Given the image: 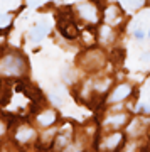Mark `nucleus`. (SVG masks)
<instances>
[{
    "instance_id": "obj_1",
    "label": "nucleus",
    "mask_w": 150,
    "mask_h": 152,
    "mask_svg": "<svg viewBox=\"0 0 150 152\" xmlns=\"http://www.w3.org/2000/svg\"><path fill=\"white\" fill-rule=\"evenodd\" d=\"M25 58L19 51H10L0 59V69L7 76H20L25 73Z\"/></svg>"
},
{
    "instance_id": "obj_2",
    "label": "nucleus",
    "mask_w": 150,
    "mask_h": 152,
    "mask_svg": "<svg viewBox=\"0 0 150 152\" xmlns=\"http://www.w3.org/2000/svg\"><path fill=\"white\" fill-rule=\"evenodd\" d=\"M78 14L79 19H83L88 24H98L100 22V10L96 5H93L91 2H83L78 5Z\"/></svg>"
},
{
    "instance_id": "obj_3",
    "label": "nucleus",
    "mask_w": 150,
    "mask_h": 152,
    "mask_svg": "<svg viewBox=\"0 0 150 152\" xmlns=\"http://www.w3.org/2000/svg\"><path fill=\"white\" fill-rule=\"evenodd\" d=\"M125 142V135L122 132H111L103 139V151L105 152H118L120 147L123 145Z\"/></svg>"
},
{
    "instance_id": "obj_4",
    "label": "nucleus",
    "mask_w": 150,
    "mask_h": 152,
    "mask_svg": "<svg viewBox=\"0 0 150 152\" xmlns=\"http://www.w3.org/2000/svg\"><path fill=\"white\" fill-rule=\"evenodd\" d=\"M132 93H133V88L130 86V85H127V83H122L120 86H117L111 91V95L108 96V102H110V103L122 102V100H125V98H128Z\"/></svg>"
},
{
    "instance_id": "obj_5",
    "label": "nucleus",
    "mask_w": 150,
    "mask_h": 152,
    "mask_svg": "<svg viewBox=\"0 0 150 152\" xmlns=\"http://www.w3.org/2000/svg\"><path fill=\"white\" fill-rule=\"evenodd\" d=\"M14 135H15V140L19 142V144H25V142H29L34 135H36V132H34V129L29 127V125H20V127H17V130H15Z\"/></svg>"
},
{
    "instance_id": "obj_6",
    "label": "nucleus",
    "mask_w": 150,
    "mask_h": 152,
    "mask_svg": "<svg viewBox=\"0 0 150 152\" xmlns=\"http://www.w3.org/2000/svg\"><path fill=\"white\" fill-rule=\"evenodd\" d=\"M105 22L108 26H113V24L120 22V9L117 5L106 7V10H105Z\"/></svg>"
},
{
    "instance_id": "obj_7",
    "label": "nucleus",
    "mask_w": 150,
    "mask_h": 152,
    "mask_svg": "<svg viewBox=\"0 0 150 152\" xmlns=\"http://www.w3.org/2000/svg\"><path fill=\"white\" fill-rule=\"evenodd\" d=\"M37 122L42 127H51L56 122V112H52V110H44L42 113L37 115Z\"/></svg>"
},
{
    "instance_id": "obj_8",
    "label": "nucleus",
    "mask_w": 150,
    "mask_h": 152,
    "mask_svg": "<svg viewBox=\"0 0 150 152\" xmlns=\"http://www.w3.org/2000/svg\"><path fill=\"white\" fill-rule=\"evenodd\" d=\"M47 32H49V26L47 24H39L37 27L31 32V41H32V42H39V41H42V39L46 37V34Z\"/></svg>"
},
{
    "instance_id": "obj_9",
    "label": "nucleus",
    "mask_w": 150,
    "mask_h": 152,
    "mask_svg": "<svg viewBox=\"0 0 150 152\" xmlns=\"http://www.w3.org/2000/svg\"><path fill=\"white\" fill-rule=\"evenodd\" d=\"M128 122V117H127V113H120V115H111V117H108L106 124L111 125L115 130H118L122 125H125Z\"/></svg>"
},
{
    "instance_id": "obj_10",
    "label": "nucleus",
    "mask_w": 150,
    "mask_h": 152,
    "mask_svg": "<svg viewBox=\"0 0 150 152\" xmlns=\"http://www.w3.org/2000/svg\"><path fill=\"white\" fill-rule=\"evenodd\" d=\"M100 41H101L103 44L105 42H111L113 41V29H111V26H103L101 29H100Z\"/></svg>"
},
{
    "instance_id": "obj_11",
    "label": "nucleus",
    "mask_w": 150,
    "mask_h": 152,
    "mask_svg": "<svg viewBox=\"0 0 150 152\" xmlns=\"http://www.w3.org/2000/svg\"><path fill=\"white\" fill-rule=\"evenodd\" d=\"M142 130H145V122L143 118H140V117H137V118H133V122H132V125H130V130L128 134H133V135H138Z\"/></svg>"
},
{
    "instance_id": "obj_12",
    "label": "nucleus",
    "mask_w": 150,
    "mask_h": 152,
    "mask_svg": "<svg viewBox=\"0 0 150 152\" xmlns=\"http://www.w3.org/2000/svg\"><path fill=\"white\" fill-rule=\"evenodd\" d=\"M86 56L90 58V61H96V58H100L101 53H98V51H90ZM83 63H86V59H83ZM86 68H90V69H91V64H86ZM96 68H100V64H98V63H93V69H96Z\"/></svg>"
},
{
    "instance_id": "obj_13",
    "label": "nucleus",
    "mask_w": 150,
    "mask_h": 152,
    "mask_svg": "<svg viewBox=\"0 0 150 152\" xmlns=\"http://www.w3.org/2000/svg\"><path fill=\"white\" fill-rule=\"evenodd\" d=\"M51 102H52L54 105H63V98L59 96V95H56V93H51Z\"/></svg>"
},
{
    "instance_id": "obj_14",
    "label": "nucleus",
    "mask_w": 150,
    "mask_h": 152,
    "mask_svg": "<svg viewBox=\"0 0 150 152\" xmlns=\"http://www.w3.org/2000/svg\"><path fill=\"white\" fill-rule=\"evenodd\" d=\"M133 37L137 39V41H143V37H145V32L142 31V29H135V31H133Z\"/></svg>"
},
{
    "instance_id": "obj_15",
    "label": "nucleus",
    "mask_w": 150,
    "mask_h": 152,
    "mask_svg": "<svg viewBox=\"0 0 150 152\" xmlns=\"http://www.w3.org/2000/svg\"><path fill=\"white\" fill-rule=\"evenodd\" d=\"M9 19H10V15L9 14H0V27H5L7 24H9Z\"/></svg>"
},
{
    "instance_id": "obj_16",
    "label": "nucleus",
    "mask_w": 150,
    "mask_h": 152,
    "mask_svg": "<svg viewBox=\"0 0 150 152\" xmlns=\"http://www.w3.org/2000/svg\"><path fill=\"white\" fill-rule=\"evenodd\" d=\"M63 80H64L66 83H71V81H73V76H71L69 71H63Z\"/></svg>"
},
{
    "instance_id": "obj_17",
    "label": "nucleus",
    "mask_w": 150,
    "mask_h": 152,
    "mask_svg": "<svg viewBox=\"0 0 150 152\" xmlns=\"http://www.w3.org/2000/svg\"><path fill=\"white\" fill-rule=\"evenodd\" d=\"M90 36H91V32H84L83 34V39L86 41V44H91L93 41H95V37H90Z\"/></svg>"
},
{
    "instance_id": "obj_18",
    "label": "nucleus",
    "mask_w": 150,
    "mask_h": 152,
    "mask_svg": "<svg viewBox=\"0 0 150 152\" xmlns=\"http://www.w3.org/2000/svg\"><path fill=\"white\" fill-rule=\"evenodd\" d=\"M5 130H7V125H5V122H4V120L0 118V135H2Z\"/></svg>"
},
{
    "instance_id": "obj_19",
    "label": "nucleus",
    "mask_w": 150,
    "mask_h": 152,
    "mask_svg": "<svg viewBox=\"0 0 150 152\" xmlns=\"http://www.w3.org/2000/svg\"><path fill=\"white\" fill-rule=\"evenodd\" d=\"M123 2H125V4H130V5H133V4H135V0H123Z\"/></svg>"
},
{
    "instance_id": "obj_20",
    "label": "nucleus",
    "mask_w": 150,
    "mask_h": 152,
    "mask_svg": "<svg viewBox=\"0 0 150 152\" xmlns=\"http://www.w3.org/2000/svg\"><path fill=\"white\" fill-rule=\"evenodd\" d=\"M149 37H150V31H149Z\"/></svg>"
}]
</instances>
